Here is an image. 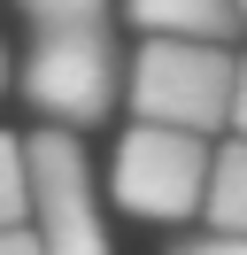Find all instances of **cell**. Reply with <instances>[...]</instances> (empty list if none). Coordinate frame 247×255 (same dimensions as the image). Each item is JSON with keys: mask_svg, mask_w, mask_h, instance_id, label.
Returning a JSON list of instances; mask_svg holds the SVG:
<instances>
[{"mask_svg": "<svg viewBox=\"0 0 247 255\" xmlns=\"http://www.w3.org/2000/svg\"><path fill=\"white\" fill-rule=\"evenodd\" d=\"M232 85H240V62L224 39H147L124 101L139 109V124H178L209 139L216 124H232Z\"/></svg>", "mask_w": 247, "mask_h": 255, "instance_id": "6da1fadb", "label": "cell"}, {"mask_svg": "<svg viewBox=\"0 0 247 255\" xmlns=\"http://www.w3.org/2000/svg\"><path fill=\"white\" fill-rule=\"evenodd\" d=\"M23 101L39 116H54L62 131H93L124 101V54L108 39V23H62L39 31L23 54Z\"/></svg>", "mask_w": 247, "mask_h": 255, "instance_id": "7a4b0ae2", "label": "cell"}, {"mask_svg": "<svg viewBox=\"0 0 247 255\" xmlns=\"http://www.w3.org/2000/svg\"><path fill=\"white\" fill-rule=\"evenodd\" d=\"M209 162L216 147L201 131H178V124H131L116 147V201L131 217H154V224H178V217H201L209 201Z\"/></svg>", "mask_w": 247, "mask_h": 255, "instance_id": "3957f363", "label": "cell"}, {"mask_svg": "<svg viewBox=\"0 0 247 255\" xmlns=\"http://www.w3.org/2000/svg\"><path fill=\"white\" fill-rule=\"evenodd\" d=\"M31 224H39L46 255H108V224L93 201V162L77 147V131L46 124L31 131Z\"/></svg>", "mask_w": 247, "mask_h": 255, "instance_id": "277c9868", "label": "cell"}, {"mask_svg": "<svg viewBox=\"0 0 247 255\" xmlns=\"http://www.w3.org/2000/svg\"><path fill=\"white\" fill-rule=\"evenodd\" d=\"M124 16L147 39H232L240 0H124Z\"/></svg>", "mask_w": 247, "mask_h": 255, "instance_id": "5b68a950", "label": "cell"}, {"mask_svg": "<svg viewBox=\"0 0 247 255\" xmlns=\"http://www.w3.org/2000/svg\"><path fill=\"white\" fill-rule=\"evenodd\" d=\"M201 217H209L216 232H247V131L216 147V162H209V201H201Z\"/></svg>", "mask_w": 247, "mask_h": 255, "instance_id": "8992f818", "label": "cell"}, {"mask_svg": "<svg viewBox=\"0 0 247 255\" xmlns=\"http://www.w3.org/2000/svg\"><path fill=\"white\" fill-rule=\"evenodd\" d=\"M8 224H31V155L15 131H0V232Z\"/></svg>", "mask_w": 247, "mask_h": 255, "instance_id": "52a82bcc", "label": "cell"}, {"mask_svg": "<svg viewBox=\"0 0 247 255\" xmlns=\"http://www.w3.org/2000/svg\"><path fill=\"white\" fill-rule=\"evenodd\" d=\"M39 31H62V23H101L108 16V0H15Z\"/></svg>", "mask_w": 247, "mask_h": 255, "instance_id": "ba28073f", "label": "cell"}, {"mask_svg": "<svg viewBox=\"0 0 247 255\" xmlns=\"http://www.w3.org/2000/svg\"><path fill=\"white\" fill-rule=\"evenodd\" d=\"M170 255H247V232H216V224H209L201 240H178Z\"/></svg>", "mask_w": 247, "mask_h": 255, "instance_id": "9c48e42d", "label": "cell"}, {"mask_svg": "<svg viewBox=\"0 0 247 255\" xmlns=\"http://www.w3.org/2000/svg\"><path fill=\"white\" fill-rule=\"evenodd\" d=\"M0 255H46L39 248V224H8V232H0Z\"/></svg>", "mask_w": 247, "mask_h": 255, "instance_id": "30bf717a", "label": "cell"}, {"mask_svg": "<svg viewBox=\"0 0 247 255\" xmlns=\"http://www.w3.org/2000/svg\"><path fill=\"white\" fill-rule=\"evenodd\" d=\"M232 131H247V54H240V85H232Z\"/></svg>", "mask_w": 247, "mask_h": 255, "instance_id": "8fae6325", "label": "cell"}, {"mask_svg": "<svg viewBox=\"0 0 247 255\" xmlns=\"http://www.w3.org/2000/svg\"><path fill=\"white\" fill-rule=\"evenodd\" d=\"M0 85H8V54H0Z\"/></svg>", "mask_w": 247, "mask_h": 255, "instance_id": "7c38bea8", "label": "cell"}, {"mask_svg": "<svg viewBox=\"0 0 247 255\" xmlns=\"http://www.w3.org/2000/svg\"><path fill=\"white\" fill-rule=\"evenodd\" d=\"M240 23H247V0H240Z\"/></svg>", "mask_w": 247, "mask_h": 255, "instance_id": "4fadbf2b", "label": "cell"}]
</instances>
